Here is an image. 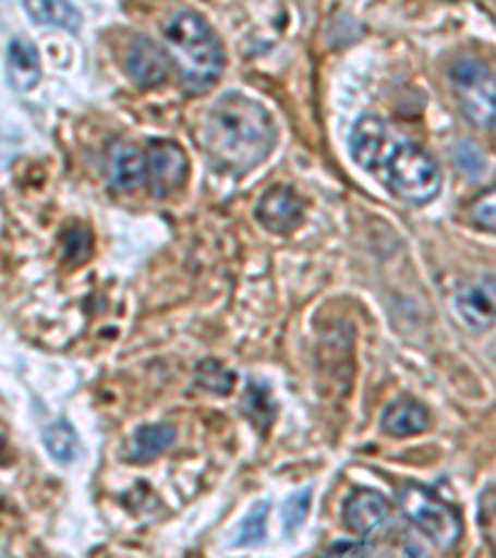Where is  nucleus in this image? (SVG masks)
Instances as JSON below:
<instances>
[{
	"label": "nucleus",
	"instance_id": "f257e3e1",
	"mask_svg": "<svg viewBox=\"0 0 496 558\" xmlns=\"http://www.w3.org/2000/svg\"><path fill=\"white\" fill-rule=\"evenodd\" d=\"M202 147L227 172L243 174L258 167L276 144L270 114L246 95L231 93L204 112L198 128Z\"/></svg>",
	"mask_w": 496,
	"mask_h": 558
},
{
	"label": "nucleus",
	"instance_id": "f03ea898",
	"mask_svg": "<svg viewBox=\"0 0 496 558\" xmlns=\"http://www.w3.org/2000/svg\"><path fill=\"white\" fill-rule=\"evenodd\" d=\"M165 38L186 93L202 95L211 89L223 72V48L204 15L196 11L171 15Z\"/></svg>",
	"mask_w": 496,
	"mask_h": 558
},
{
	"label": "nucleus",
	"instance_id": "7ed1b4c3",
	"mask_svg": "<svg viewBox=\"0 0 496 558\" xmlns=\"http://www.w3.org/2000/svg\"><path fill=\"white\" fill-rule=\"evenodd\" d=\"M387 186L402 202L422 206L435 199L441 186V174L437 161L418 144H397L385 159Z\"/></svg>",
	"mask_w": 496,
	"mask_h": 558
},
{
	"label": "nucleus",
	"instance_id": "20e7f679",
	"mask_svg": "<svg viewBox=\"0 0 496 558\" xmlns=\"http://www.w3.org/2000/svg\"><path fill=\"white\" fill-rule=\"evenodd\" d=\"M397 504H400L402 514L430 538V544L441 548V551L452 548L462 536V521H459L457 511L449 509L445 501H439L435 494L420 487V484H402L397 492Z\"/></svg>",
	"mask_w": 496,
	"mask_h": 558
},
{
	"label": "nucleus",
	"instance_id": "39448f33",
	"mask_svg": "<svg viewBox=\"0 0 496 558\" xmlns=\"http://www.w3.org/2000/svg\"><path fill=\"white\" fill-rule=\"evenodd\" d=\"M449 80L459 107L476 128L496 124V75L482 60L459 58L449 68Z\"/></svg>",
	"mask_w": 496,
	"mask_h": 558
},
{
	"label": "nucleus",
	"instance_id": "423d86ee",
	"mask_svg": "<svg viewBox=\"0 0 496 558\" xmlns=\"http://www.w3.org/2000/svg\"><path fill=\"white\" fill-rule=\"evenodd\" d=\"M189 174V161L184 149L171 140H152L144 149V182L149 194L157 199L171 196L184 186Z\"/></svg>",
	"mask_w": 496,
	"mask_h": 558
},
{
	"label": "nucleus",
	"instance_id": "0eeeda50",
	"mask_svg": "<svg viewBox=\"0 0 496 558\" xmlns=\"http://www.w3.org/2000/svg\"><path fill=\"white\" fill-rule=\"evenodd\" d=\"M346 526L363 538H383L392 526L390 504L377 492H355L346 504Z\"/></svg>",
	"mask_w": 496,
	"mask_h": 558
},
{
	"label": "nucleus",
	"instance_id": "6e6552de",
	"mask_svg": "<svg viewBox=\"0 0 496 558\" xmlns=\"http://www.w3.org/2000/svg\"><path fill=\"white\" fill-rule=\"evenodd\" d=\"M457 315L469 330H486L496 323V278H474L455 295Z\"/></svg>",
	"mask_w": 496,
	"mask_h": 558
},
{
	"label": "nucleus",
	"instance_id": "1a4fd4ad",
	"mask_svg": "<svg viewBox=\"0 0 496 558\" xmlns=\"http://www.w3.org/2000/svg\"><path fill=\"white\" fill-rule=\"evenodd\" d=\"M258 221L274 233H291L303 219V199L291 186H270L256 206Z\"/></svg>",
	"mask_w": 496,
	"mask_h": 558
},
{
	"label": "nucleus",
	"instance_id": "9d476101",
	"mask_svg": "<svg viewBox=\"0 0 496 558\" xmlns=\"http://www.w3.org/2000/svg\"><path fill=\"white\" fill-rule=\"evenodd\" d=\"M124 68L128 75L140 87H157L169 75V60L161 52L159 45L149 38H137L130 43L128 56H124Z\"/></svg>",
	"mask_w": 496,
	"mask_h": 558
},
{
	"label": "nucleus",
	"instance_id": "9b49d317",
	"mask_svg": "<svg viewBox=\"0 0 496 558\" xmlns=\"http://www.w3.org/2000/svg\"><path fill=\"white\" fill-rule=\"evenodd\" d=\"M387 130L385 122L375 114H363L350 132V155L360 167L375 169L385 159Z\"/></svg>",
	"mask_w": 496,
	"mask_h": 558
},
{
	"label": "nucleus",
	"instance_id": "f8f14e48",
	"mask_svg": "<svg viewBox=\"0 0 496 558\" xmlns=\"http://www.w3.org/2000/svg\"><path fill=\"white\" fill-rule=\"evenodd\" d=\"M8 80L21 93H28L40 83V56L35 45L25 38L8 43Z\"/></svg>",
	"mask_w": 496,
	"mask_h": 558
},
{
	"label": "nucleus",
	"instance_id": "ddd939ff",
	"mask_svg": "<svg viewBox=\"0 0 496 558\" xmlns=\"http://www.w3.org/2000/svg\"><path fill=\"white\" fill-rule=\"evenodd\" d=\"M430 412L425 404L414 400H397L385 410L383 429L392 437H410L420 435L430 427Z\"/></svg>",
	"mask_w": 496,
	"mask_h": 558
},
{
	"label": "nucleus",
	"instance_id": "4468645a",
	"mask_svg": "<svg viewBox=\"0 0 496 558\" xmlns=\"http://www.w3.org/2000/svg\"><path fill=\"white\" fill-rule=\"evenodd\" d=\"M110 179L117 192H134L144 182V155L132 144H114L110 151Z\"/></svg>",
	"mask_w": 496,
	"mask_h": 558
},
{
	"label": "nucleus",
	"instance_id": "2eb2a0df",
	"mask_svg": "<svg viewBox=\"0 0 496 558\" xmlns=\"http://www.w3.org/2000/svg\"><path fill=\"white\" fill-rule=\"evenodd\" d=\"M177 439V429L171 425H144L137 432H134L130 439V449H128V459L130 462H152V459L159 457L165 449L174 445Z\"/></svg>",
	"mask_w": 496,
	"mask_h": 558
},
{
	"label": "nucleus",
	"instance_id": "dca6fc26",
	"mask_svg": "<svg viewBox=\"0 0 496 558\" xmlns=\"http://www.w3.org/2000/svg\"><path fill=\"white\" fill-rule=\"evenodd\" d=\"M25 13H28L33 21L40 25H56L62 31H80V23H83V15L75 5L70 3H58V0H40V3H25Z\"/></svg>",
	"mask_w": 496,
	"mask_h": 558
},
{
	"label": "nucleus",
	"instance_id": "f3484780",
	"mask_svg": "<svg viewBox=\"0 0 496 558\" xmlns=\"http://www.w3.org/2000/svg\"><path fill=\"white\" fill-rule=\"evenodd\" d=\"M243 415L251 420V425L266 432L276 417V402L270 398V390L261 383H249L246 398H243Z\"/></svg>",
	"mask_w": 496,
	"mask_h": 558
},
{
	"label": "nucleus",
	"instance_id": "a211bd4d",
	"mask_svg": "<svg viewBox=\"0 0 496 558\" xmlns=\"http://www.w3.org/2000/svg\"><path fill=\"white\" fill-rule=\"evenodd\" d=\"M43 442H45V449H48V452L62 464L72 462V459H75L77 452H80V442H77L75 429H72L68 422H62V420L52 422V425L45 427Z\"/></svg>",
	"mask_w": 496,
	"mask_h": 558
},
{
	"label": "nucleus",
	"instance_id": "6ab92c4d",
	"mask_svg": "<svg viewBox=\"0 0 496 558\" xmlns=\"http://www.w3.org/2000/svg\"><path fill=\"white\" fill-rule=\"evenodd\" d=\"M237 383V373H231L216 360H202L196 367V385L202 390H209L216 395H229Z\"/></svg>",
	"mask_w": 496,
	"mask_h": 558
},
{
	"label": "nucleus",
	"instance_id": "aec40b11",
	"mask_svg": "<svg viewBox=\"0 0 496 558\" xmlns=\"http://www.w3.org/2000/svg\"><path fill=\"white\" fill-rule=\"evenodd\" d=\"M469 219L482 231L496 233V186L476 196L472 206H469Z\"/></svg>",
	"mask_w": 496,
	"mask_h": 558
},
{
	"label": "nucleus",
	"instance_id": "412c9836",
	"mask_svg": "<svg viewBox=\"0 0 496 558\" xmlns=\"http://www.w3.org/2000/svg\"><path fill=\"white\" fill-rule=\"evenodd\" d=\"M266 519H268V504L261 501V504H256L254 509L249 511V517L241 521L237 544H239V546L258 544L261 538L266 536Z\"/></svg>",
	"mask_w": 496,
	"mask_h": 558
},
{
	"label": "nucleus",
	"instance_id": "4be33fe9",
	"mask_svg": "<svg viewBox=\"0 0 496 558\" xmlns=\"http://www.w3.org/2000/svg\"><path fill=\"white\" fill-rule=\"evenodd\" d=\"M311 511V489H301L295 492L293 497H288L283 504V529L288 534H293L295 529H301V524L309 517Z\"/></svg>",
	"mask_w": 496,
	"mask_h": 558
},
{
	"label": "nucleus",
	"instance_id": "5701e85b",
	"mask_svg": "<svg viewBox=\"0 0 496 558\" xmlns=\"http://www.w3.org/2000/svg\"><path fill=\"white\" fill-rule=\"evenodd\" d=\"M452 159H455L459 172L469 179L480 177L484 172V157L472 142H459L452 151Z\"/></svg>",
	"mask_w": 496,
	"mask_h": 558
},
{
	"label": "nucleus",
	"instance_id": "b1692460",
	"mask_svg": "<svg viewBox=\"0 0 496 558\" xmlns=\"http://www.w3.org/2000/svg\"><path fill=\"white\" fill-rule=\"evenodd\" d=\"M480 524H482V534L486 542L496 548V489H489L482 494Z\"/></svg>",
	"mask_w": 496,
	"mask_h": 558
},
{
	"label": "nucleus",
	"instance_id": "393cba45",
	"mask_svg": "<svg viewBox=\"0 0 496 558\" xmlns=\"http://www.w3.org/2000/svg\"><path fill=\"white\" fill-rule=\"evenodd\" d=\"M89 251V233L83 227H75L65 236V258L83 260Z\"/></svg>",
	"mask_w": 496,
	"mask_h": 558
},
{
	"label": "nucleus",
	"instance_id": "a878e982",
	"mask_svg": "<svg viewBox=\"0 0 496 558\" xmlns=\"http://www.w3.org/2000/svg\"><path fill=\"white\" fill-rule=\"evenodd\" d=\"M318 558H370V551L365 544H355V542H338L330 548H326Z\"/></svg>",
	"mask_w": 496,
	"mask_h": 558
},
{
	"label": "nucleus",
	"instance_id": "bb28decb",
	"mask_svg": "<svg viewBox=\"0 0 496 558\" xmlns=\"http://www.w3.org/2000/svg\"><path fill=\"white\" fill-rule=\"evenodd\" d=\"M494 128H496V124H494Z\"/></svg>",
	"mask_w": 496,
	"mask_h": 558
}]
</instances>
